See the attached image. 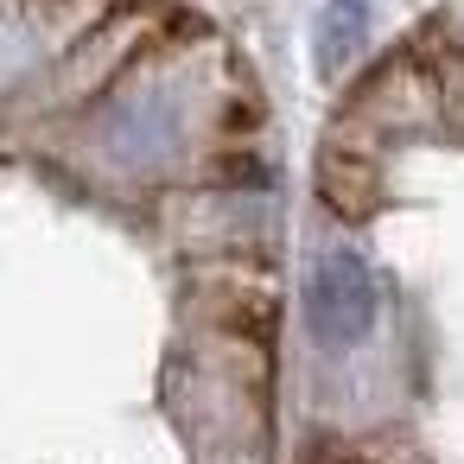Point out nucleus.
Wrapping results in <instances>:
<instances>
[{"label":"nucleus","mask_w":464,"mask_h":464,"mask_svg":"<svg viewBox=\"0 0 464 464\" xmlns=\"http://www.w3.org/2000/svg\"><path fill=\"white\" fill-rule=\"evenodd\" d=\"M375 312H382V293L369 261L356 248H324L305 274V331L324 350H356L375 331Z\"/></svg>","instance_id":"f257e3e1"},{"label":"nucleus","mask_w":464,"mask_h":464,"mask_svg":"<svg viewBox=\"0 0 464 464\" xmlns=\"http://www.w3.org/2000/svg\"><path fill=\"white\" fill-rule=\"evenodd\" d=\"M356 39H362V0H331L324 7V20H318V58H324V71H337L350 52H356Z\"/></svg>","instance_id":"f03ea898"}]
</instances>
